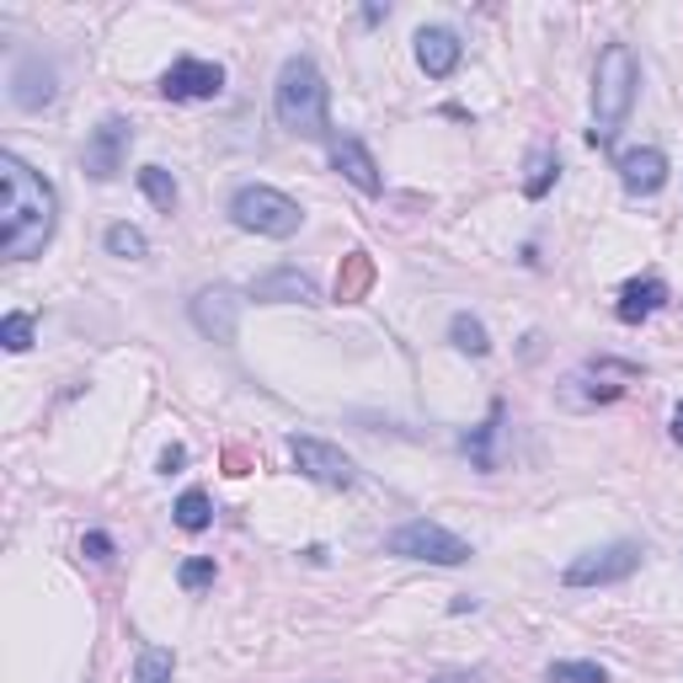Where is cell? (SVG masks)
<instances>
[{
  "mask_svg": "<svg viewBox=\"0 0 683 683\" xmlns=\"http://www.w3.org/2000/svg\"><path fill=\"white\" fill-rule=\"evenodd\" d=\"M0 187H6V204H0V251L11 262H28L38 257L49 240H54V225H60V198L54 187L32 172L22 155H0Z\"/></svg>",
  "mask_w": 683,
  "mask_h": 683,
  "instance_id": "obj_1",
  "label": "cell"
},
{
  "mask_svg": "<svg viewBox=\"0 0 683 683\" xmlns=\"http://www.w3.org/2000/svg\"><path fill=\"white\" fill-rule=\"evenodd\" d=\"M272 113H278V123L289 128V134H299V139H327V75L315 70V60H304V54H294V60H283V70H278V86H272Z\"/></svg>",
  "mask_w": 683,
  "mask_h": 683,
  "instance_id": "obj_2",
  "label": "cell"
},
{
  "mask_svg": "<svg viewBox=\"0 0 683 683\" xmlns=\"http://www.w3.org/2000/svg\"><path fill=\"white\" fill-rule=\"evenodd\" d=\"M635 91H641V64H635V54H630L624 43H609V49L598 54V70H593V128H588L593 145H609V139L620 134V123L630 118V107H635Z\"/></svg>",
  "mask_w": 683,
  "mask_h": 683,
  "instance_id": "obj_3",
  "label": "cell"
},
{
  "mask_svg": "<svg viewBox=\"0 0 683 683\" xmlns=\"http://www.w3.org/2000/svg\"><path fill=\"white\" fill-rule=\"evenodd\" d=\"M230 219H236L240 230H251V236L289 240V236H299V225H304V208H299L289 193L251 182V187H240L236 198H230Z\"/></svg>",
  "mask_w": 683,
  "mask_h": 683,
  "instance_id": "obj_4",
  "label": "cell"
},
{
  "mask_svg": "<svg viewBox=\"0 0 683 683\" xmlns=\"http://www.w3.org/2000/svg\"><path fill=\"white\" fill-rule=\"evenodd\" d=\"M390 556H406V561H433V566H465L470 561V545L459 535H448L444 524H433V518H412V524H401L395 535L385 539Z\"/></svg>",
  "mask_w": 683,
  "mask_h": 683,
  "instance_id": "obj_5",
  "label": "cell"
},
{
  "mask_svg": "<svg viewBox=\"0 0 683 683\" xmlns=\"http://www.w3.org/2000/svg\"><path fill=\"white\" fill-rule=\"evenodd\" d=\"M635 380H641V363L593 358V363H582V369L566 380V401H571V406H609V401H620Z\"/></svg>",
  "mask_w": 683,
  "mask_h": 683,
  "instance_id": "obj_6",
  "label": "cell"
},
{
  "mask_svg": "<svg viewBox=\"0 0 683 683\" xmlns=\"http://www.w3.org/2000/svg\"><path fill=\"white\" fill-rule=\"evenodd\" d=\"M289 454H294L299 476H310L315 486H331V491L358 486V465L337 444H327V438H304V433H294V438H289Z\"/></svg>",
  "mask_w": 683,
  "mask_h": 683,
  "instance_id": "obj_7",
  "label": "cell"
},
{
  "mask_svg": "<svg viewBox=\"0 0 683 683\" xmlns=\"http://www.w3.org/2000/svg\"><path fill=\"white\" fill-rule=\"evenodd\" d=\"M641 566V545H603V550H588L566 566V588H609V582H624L630 571Z\"/></svg>",
  "mask_w": 683,
  "mask_h": 683,
  "instance_id": "obj_8",
  "label": "cell"
},
{
  "mask_svg": "<svg viewBox=\"0 0 683 683\" xmlns=\"http://www.w3.org/2000/svg\"><path fill=\"white\" fill-rule=\"evenodd\" d=\"M128 145H134V123H128V118H102L96 128H91L86 155H81L86 177L113 182L123 172V161H128Z\"/></svg>",
  "mask_w": 683,
  "mask_h": 683,
  "instance_id": "obj_9",
  "label": "cell"
},
{
  "mask_svg": "<svg viewBox=\"0 0 683 683\" xmlns=\"http://www.w3.org/2000/svg\"><path fill=\"white\" fill-rule=\"evenodd\" d=\"M240 304H246V299H240L236 289H225V283H219V289H204V294L193 299V327L230 348V342H236V327H240Z\"/></svg>",
  "mask_w": 683,
  "mask_h": 683,
  "instance_id": "obj_10",
  "label": "cell"
},
{
  "mask_svg": "<svg viewBox=\"0 0 683 683\" xmlns=\"http://www.w3.org/2000/svg\"><path fill=\"white\" fill-rule=\"evenodd\" d=\"M161 91H166L172 102H208V96L225 91V70L208 60H177L161 75Z\"/></svg>",
  "mask_w": 683,
  "mask_h": 683,
  "instance_id": "obj_11",
  "label": "cell"
},
{
  "mask_svg": "<svg viewBox=\"0 0 683 683\" xmlns=\"http://www.w3.org/2000/svg\"><path fill=\"white\" fill-rule=\"evenodd\" d=\"M331 166L353 182L358 193H369V198L385 187L380 166H374V155H369V149H363V139H353V134H337V139H331Z\"/></svg>",
  "mask_w": 683,
  "mask_h": 683,
  "instance_id": "obj_12",
  "label": "cell"
},
{
  "mask_svg": "<svg viewBox=\"0 0 683 683\" xmlns=\"http://www.w3.org/2000/svg\"><path fill=\"white\" fill-rule=\"evenodd\" d=\"M11 102L22 107V113H38V107H49L54 102V64H43L38 54L11 70Z\"/></svg>",
  "mask_w": 683,
  "mask_h": 683,
  "instance_id": "obj_13",
  "label": "cell"
},
{
  "mask_svg": "<svg viewBox=\"0 0 683 683\" xmlns=\"http://www.w3.org/2000/svg\"><path fill=\"white\" fill-rule=\"evenodd\" d=\"M620 182L635 193V198H652V193H662V182H668V155L652 145L641 149H624L620 155Z\"/></svg>",
  "mask_w": 683,
  "mask_h": 683,
  "instance_id": "obj_14",
  "label": "cell"
},
{
  "mask_svg": "<svg viewBox=\"0 0 683 683\" xmlns=\"http://www.w3.org/2000/svg\"><path fill=\"white\" fill-rule=\"evenodd\" d=\"M251 299H272V304H315L321 289H315V278L299 268H272L262 272L257 283H251Z\"/></svg>",
  "mask_w": 683,
  "mask_h": 683,
  "instance_id": "obj_15",
  "label": "cell"
},
{
  "mask_svg": "<svg viewBox=\"0 0 683 683\" xmlns=\"http://www.w3.org/2000/svg\"><path fill=\"white\" fill-rule=\"evenodd\" d=\"M459 54H465V49H459V38H454L448 28H422L416 32V64H422L433 81L454 75V70H459Z\"/></svg>",
  "mask_w": 683,
  "mask_h": 683,
  "instance_id": "obj_16",
  "label": "cell"
},
{
  "mask_svg": "<svg viewBox=\"0 0 683 683\" xmlns=\"http://www.w3.org/2000/svg\"><path fill=\"white\" fill-rule=\"evenodd\" d=\"M668 304V283L662 278H630L620 289V304H614V315H620L624 327H641L646 315H656Z\"/></svg>",
  "mask_w": 683,
  "mask_h": 683,
  "instance_id": "obj_17",
  "label": "cell"
},
{
  "mask_svg": "<svg viewBox=\"0 0 683 683\" xmlns=\"http://www.w3.org/2000/svg\"><path fill=\"white\" fill-rule=\"evenodd\" d=\"M369 289H374V257L369 251H348L342 272H337V304H358Z\"/></svg>",
  "mask_w": 683,
  "mask_h": 683,
  "instance_id": "obj_18",
  "label": "cell"
},
{
  "mask_svg": "<svg viewBox=\"0 0 683 683\" xmlns=\"http://www.w3.org/2000/svg\"><path fill=\"white\" fill-rule=\"evenodd\" d=\"M556 172H561L556 149H550V145H535V149H529V172H524V198H545V193L556 187Z\"/></svg>",
  "mask_w": 683,
  "mask_h": 683,
  "instance_id": "obj_19",
  "label": "cell"
},
{
  "mask_svg": "<svg viewBox=\"0 0 683 683\" xmlns=\"http://www.w3.org/2000/svg\"><path fill=\"white\" fill-rule=\"evenodd\" d=\"M448 342H454L459 353H470V358L491 353V337H486V327H480L476 315H454V321H448Z\"/></svg>",
  "mask_w": 683,
  "mask_h": 683,
  "instance_id": "obj_20",
  "label": "cell"
},
{
  "mask_svg": "<svg viewBox=\"0 0 683 683\" xmlns=\"http://www.w3.org/2000/svg\"><path fill=\"white\" fill-rule=\"evenodd\" d=\"M139 187H145V198L161 208V214L177 208V177H172L166 166H145V172H139Z\"/></svg>",
  "mask_w": 683,
  "mask_h": 683,
  "instance_id": "obj_21",
  "label": "cell"
},
{
  "mask_svg": "<svg viewBox=\"0 0 683 683\" xmlns=\"http://www.w3.org/2000/svg\"><path fill=\"white\" fill-rule=\"evenodd\" d=\"M172 513H177V529H187V535H204L208 524H214V507H208L204 491H182Z\"/></svg>",
  "mask_w": 683,
  "mask_h": 683,
  "instance_id": "obj_22",
  "label": "cell"
},
{
  "mask_svg": "<svg viewBox=\"0 0 683 683\" xmlns=\"http://www.w3.org/2000/svg\"><path fill=\"white\" fill-rule=\"evenodd\" d=\"M172 673H177V656L166 646H145L134 662V683H172Z\"/></svg>",
  "mask_w": 683,
  "mask_h": 683,
  "instance_id": "obj_23",
  "label": "cell"
},
{
  "mask_svg": "<svg viewBox=\"0 0 683 683\" xmlns=\"http://www.w3.org/2000/svg\"><path fill=\"white\" fill-rule=\"evenodd\" d=\"M497 422H503V401H497V406H491V416H486V422L476 427V438H465V454L476 459V470H491V465H497V459H491V438H497Z\"/></svg>",
  "mask_w": 683,
  "mask_h": 683,
  "instance_id": "obj_24",
  "label": "cell"
},
{
  "mask_svg": "<svg viewBox=\"0 0 683 683\" xmlns=\"http://www.w3.org/2000/svg\"><path fill=\"white\" fill-rule=\"evenodd\" d=\"M107 251L123 257V262H139V257H149V240H145V230H134V225H113V230H107Z\"/></svg>",
  "mask_w": 683,
  "mask_h": 683,
  "instance_id": "obj_25",
  "label": "cell"
},
{
  "mask_svg": "<svg viewBox=\"0 0 683 683\" xmlns=\"http://www.w3.org/2000/svg\"><path fill=\"white\" fill-rule=\"evenodd\" d=\"M550 683H609L598 662H550Z\"/></svg>",
  "mask_w": 683,
  "mask_h": 683,
  "instance_id": "obj_26",
  "label": "cell"
},
{
  "mask_svg": "<svg viewBox=\"0 0 683 683\" xmlns=\"http://www.w3.org/2000/svg\"><path fill=\"white\" fill-rule=\"evenodd\" d=\"M0 342H6L11 353H28V348H32V315H22V310H17V315H6Z\"/></svg>",
  "mask_w": 683,
  "mask_h": 683,
  "instance_id": "obj_27",
  "label": "cell"
},
{
  "mask_svg": "<svg viewBox=\"0 0 683 683\" xmlns=\"http://www.w3.org/2000/svg\"><path fill=\"white\" fill-rule=\"evenodd\" d=\"M177 582L182 588H187V593H198V588H208V582H214V561H208V556H198V561H187L177 571Z\"/></svg>",
  "mask_w": 683,
  "mask_h": 683,
  "instance_id": "obj_28",
  "label": "cell"
},
{
  "mask_svg": "<svg viewBox=\"0 0 683 683\" xmlns=\"http://www.w3.org/2000/svg\"><path fill=\"white\" fill-rule=\"evenodd\" d=\"M81 556H86V561H113V539L102 535V529H91V535L81 539Z\"/></svg>",
  "mask_w": 683,
  "mask_h": 683,
  "instance_id": "obj_29",
  "label": "cell"
},
{
  "mask_svg": "<svg viewBox=\"0 0 683 683\" xmlns=\"http://www.w3.org/2000/svg\"><path fill=\"white\" fill-rule=\"evenodd\" d=\"M182 465H187V448H182V444H172L166 454H161V470H166V476H172V470H182Z\"/></svg>",
  "mask_w": 683,
  "mask_h": 683,
  "instance_id": "obj_30",
  "label": "cell"
},
{
  "mask_svg": "<svg viewBox=\"0 0 683 683\" xmlns=\"http://www.w3.org/2000/svg\"><path fill=\"white\" fill-rule=\"evenodd\" d=\"M427 683H480L476 673H438V679H427Z\"/></svg>",
  "mask_w": 683,
  "mask_h": 683,
  "instance_id": "obj_31",
  "label": "cell"
},
{
  "mask_svg": "<svg viewBox=\"0 0 683 683\" xmlns=\"http://www.w3.org/2000/svg\"><path fill=\"white\" fill-rule=\"evenodd\" d=\"M673 444H683V401H679V412H673Z\"/></svg>",
  "mask_w": 683,
  "mask_h": 683,
  "instance_id": "obj_32",
  "label": "cell"
}]
</instances>
